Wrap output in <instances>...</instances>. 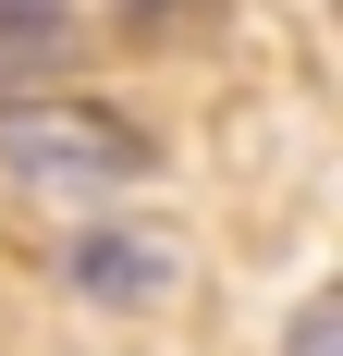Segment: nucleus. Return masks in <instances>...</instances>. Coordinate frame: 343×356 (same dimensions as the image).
<instances>
[{
    "label": "nucleus",
    "mask_w": 343,
    "mask_h": 356,
    "mask_svg": "<svg viewBox=\"0 0 343 356\" xmlns=\"http://www.w3.org/2000/svg\"><path fill=\"white\" fill-rule=\"evenodd\" d=\"M123 13H135V25H147V13H160V0H123Z\"/></svg>",
    "instance_id": "4"
},
{
    "label": "nucleus",
    "mask_w": 343,
    "mask_h": 356,
    "mask_svg": "<svg viewBox=\"0 0 343 356\" xmlns=\"http://www.w3.org/2000/svg\"><path fill=\"white\" fill-rule=\"evenodd\" d=\"M294 356H331V295H319L307 320H294Z\"/></svg>",
    "instance_id": "3"
},
{
    "label": "nucleus",
    "mask_w": 343,
    "mask_h": 356,
    "mask_svg": "<svg viewBox=\"0 0 343 356\" xmlns=\"http://www.w3.org/2000/svg\"><path fill=\"white\" fill-rule=\"evenodd\" d=\"M62 270H74V295H99V307H160L184 258H172V246H147V234H86Z\"/></svg>",
    "instance_id": "2"
},
{
    "label": "nucleus",
    "mask_w": 343,
    "mask_h": 356,
    "mask_svg": "<svg viewBox=\"0 0 343 356\" xmlns=\"http://www.w3.org/2000/svg\"><path fill=\"white\" fill-rule=\"evenodd\" d=\"M0 172L49 209H99V197L147 184V136L99 99H0Z\"/></svg>",
    "instance_id": "1"
}]
</instances>
